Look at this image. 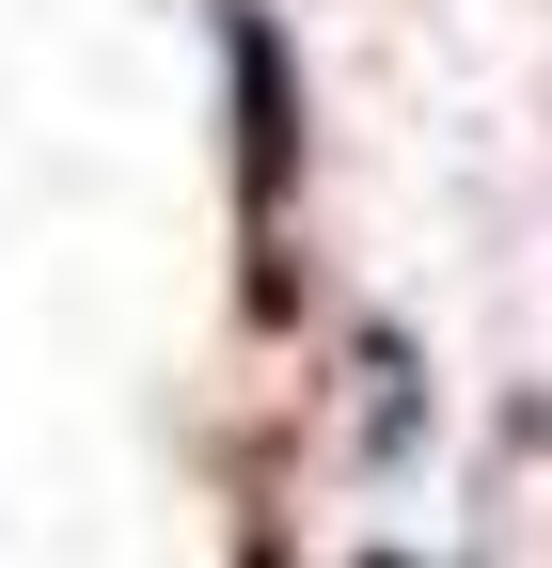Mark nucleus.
I'll return each instance as SVG.
<instances>
[{
    "mask_svg": "<svg viewBox=\"0 0 552 568\" xmlns=\"http://www.w3.org/2000/svg\"><path fill=\"white\" fill-rule=\"evenodd\" d=\"M237 159H253V222L285 205V63H268V32L237 17Z\"/></svg>",
    "mask_w": 552,
    "mask_h": 568,
    "instance_id": "1",
    "label": "nucleus"
},
{
    "mask_svg": "<svg viewBox=\"0 0 552 568\" xmlns=\"http://www.w3.org/2000/svg\"><path fill=\"white\" fill-rule=\"evenodd\" d=\"M253 568H268V552H253Z\"/></svg>",
    "mask_w": 552,
    "mask_h": 568,
    "instance_id": "2",
    "label": "nucleus"
}]
</instances>
